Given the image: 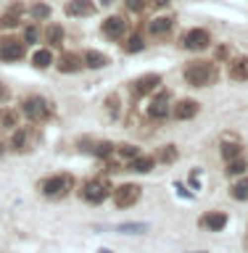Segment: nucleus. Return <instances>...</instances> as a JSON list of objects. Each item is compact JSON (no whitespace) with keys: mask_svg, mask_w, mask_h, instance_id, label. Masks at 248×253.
<instances>
[{"mask_svg":"<svg viewBox=\"0 0 248 253\" xmlns=\"http://www.w3.org/2000/svg\"><path fill=\"white\" fill-rule=\"evenodd\" d=\"M182 74H185L188 84H193V87H209V84L217 82L219 71H217V66H214L211 61H190Z\"/></svg>","mask_w":248,"mask_h":253,"instance_id":"nucleus-1","label":"nucleus"},{"mask_svg":"<svg viewBox=\"0 0 248 253\" xmlns=\"http://www.w3.org/2000/svg\"><path fill=\"white\" fill-rule=\"evenodd\" d=\"M40 190H43V195H48V198H63V195H69V190H71V177L69 174H53V177L43 179Z\"/></svg>","mask_w":248,"mask_h":253,"instance_id":"nucleus-2","label":"nucleus"},{"mask_svg":"<svg viewBox=\"0 0 248 253\" xmlns=\"http://www.w3.org/2000/svg\"><path fill=\"white\" fill-rule=\"evenodd\" d=\"M24 53H27V42L24 40H16V37H0V61L5 63H13V61H21Z\"/></svg>","mask_w":248,"mask_h":253,"instance_id":"nucleus-3","label":"nucleus"},{"mask_svg":"<svg viewBox=\"0 0 248 253\" xmlns=\"http://www.w3.org/2000/svg\"><path fill=\"white\" fill-rule=\"evenodd\" d=\"M24 116H27L29 122H45V119H50V106H48L45 98L32 95V98L24 100Z\"/></svg>","mask_w":248,"mask_h":253,"instance_id":"nucleus-4","label":"nucleus"},{"mask_svg":"<svg viewBox=\"0 0 248 253\" xmlns=\"http://www.w3.org/2000/svg\"><path fill=\"white\" fill-rule=\"evenodd\" d=\"M140 185H135V182H127V185H119L114 190V203L119 206V209H130V206H135L140 201Z\"/></svg>","mask_w":248,"mask_h":253,"instance_id":"nucleus-5","label":"nucleus"},{"mask_svg":"<svg viewBox=\"0 0 248 253\" xmlns=\"http://www.w3.org/2000/svg\"><path fill=\"white\" fill-rule=\"evenodd\" d=\"M108 195H111V187L103 179H90V182H85V187H82V198L87 203H103Z\"/></svg>","mask_w":248,"mask_h":253,"instance_id":"nucleus-6","label":"nucleus"},{"mask_svg":"<svg viewBox=\"0 0 248 253\" xmlns=\"http://www.w3.org/2000/svg\"><path fill=\"white\" fill-rule=\"evenodd\" d=\"M211 45V35L206 29H190L182 35V47H188V50H206V47Z\"/></svg>","mask_w":248,"mask_h":253,"instance_id":"nucleus-7","label":"nucleus"},{"mask_svg":"<svg viewBox=\"0 0 248 253\" xmlns=\"http://www.w3.org/2000/svg\"><path fill=\"white\" fill-rule=\"evenodd\" d=\"M103 37H108V40H122L124 37V32H127V21L122 19V16H108V19H103Z\"/></svg>","mask_w":248,"mask_h":253,"instance_id":"nucleus-8","label":"nucleus"},{"mask_svg":"<svg viewBox=\"0 0 248 253\" xmlns=\"http://www.w3.org/2000/svg\"><path fill=\"white\" fill-rule=\"evenodd\" d=\"M158 84H161V77H158V74H143V77H138L132 82V95H135V98H143V95L153 92Z\"/></svg>","mask_w":248,"mask_h":253,"instance_id":"nucleus-9","label":"nucleus"},{"mask_svg":"<svg viewBox=\"0 0 248 253\" xmlns=\"http://www.w3.org/2000/svg\"><path fill=\"white\" fill-rule=\"evenodd\" d=\"M169 116V95L161 92L158 98H153V103L148 106V119H153V122H161V119Z\"/></svg>","mask_w":248,"mask_h":253,"instance_id":"nucleus-10","label":"nucleus"},{"mask_svg":"<svg viewBox=\"0 0 248 253\" xmlns=\"http://www.w3.org/2000/svg\"><path fill=\"white\" fill-rule=\"evenodd\" d=\"M55 66H58V71H63V74H74V71H79L85 66V61L79 53H61V58Z\"/></svg>","mask_w":248,"mask_h":253,"instance_id":"nucleus-11","label":"nucleus"},{"mask_svg":"<svg viewBox=\"0 0 248 253\" xmlns=\"http://www.w3.org/2000/svg\"><path fill=\"white\" fill-rule=\"evenodd\" d=\"M201 224L209 229V232H222V229L227 227V213L222 211H209L206 216L201 219Z\"/></svg>","mask_w":248,"mask_h":253,"instance_id":"nucleus-12","label":"nucleus"},{"mask_svg":"<svg viewBox=\"0 0 248 253\" xmlns=\"http://www.w3.org/2000/svg\"><path fill=\"white\" fill-rule=\"evenodd\" d=\"M198 114V103L196 100H180L177 106L172 108V116L180 119V122H188V119H193Z\"/></svg>","mask_w":248,"mask_h":253,"instance_id":"nucleus-13","label":"nucleus"},{"mask_svg":"<svg viewBox=\"0 0 248 253\" xmlns=\"http://www.w3.org/2000/svg\"><path fill=\"white\" fill-rule=\"evenodd\" d=\"M66 13L69 16H93L95 13V3L93 0H69Z\"/></svg>","mask_w":248,"mask_h":253,"instance_id":"nucleus-14","label":"nucleus"},{"mask_svg":"<svg viewBox=\"0 0 248 253\" xmlns=\"http://www.w3.org/2000/svg\"><path fill=\"white\" fill-rule=\"evenodd\" d=\"M174 27V19H169V16H158V19H153L148 24V35H153V37H164V35H169Z\"/></svg>","mask_w":248,"mask_h":253,"instance_id":"nucleus-15","label":"nucleus"},{"mask_svg":"<svg viewBox=\"0 0 248 253\" xmlns=\"http://www.w3.org/2000/svg\"><path fill=\"white\" fill-rule=\"evenodd\" d=\"M227 74H230V79H235V82H246L248 79V58H233L227 66Z\"/></svg>","mask_w":248,"mask_h":253,"instance_id":"nucleus-16","label":"nucleus"},{"mask_svg":"<svg viewBox=\"0 0 248 253\" xmlns=\"http://www.w3.org/2000/svg\"><path fill=\"white\" fill-rule=\"evenodd\" d=\"M153 166H156V158L153 156H135L132 161H130V171L148 174V171H153Z\"/></svg>","mask_w":248,"mask_h":253,"instance_id":"nucleus-17","label":"nucleus"},{"mask_svg":"<svg viewBox=\"0 0 248 253\" xmlns=\"http://www.w3.org/2000/svg\"><path fill=\"white\" fill-rule=\"evenodd\" d=\"M82 61H85L87 69H103V66H108V55H103L98 50H87L82 55Z\"/></svg>","mask_w":248,"mask_h":253,"instance_id":"nucleus-18","label":"nucleus"},{"mask_svg":"<svg viewBox=\"0 0 248 253\" xmlns=\"http://www.w3.org/2000/svg\"><path fill=\"white\" fill-rule=\"evenodd\" d=\"M114 229H116V232H122V235H146L148 224H146V221H124V224H116Z\"/></svg>","mask_w":248,"mask_h":253,"instance_id":"nucleus-19","label":"nucleus"},{"mask_svg":"<svg viewBox=\"0 0 248 253\" xmlns=\"http://www.w3.org/2000/svg\"><path fill=\"white\" fill-rule=\"evenodd\" d=\"M53 63V53L48 50V47H40V50L32 55V66L35 69H48Z\"/></svg>","mask_w":248,"mask_h":253,"instance_id":"nucleus-20","label":"nucleus"},{"mask_svg":"<svg viewBox=\"0 0 248 253\" xmlns=\"http://www.w3.org/2000/svg\"><path fill=\"white\" fill-rule=\"evenodd\" d=\"M45 42L53 45V47H58L63 42V29L58 27V24H50V27L45 29Z\"/></svg>","mask_w":248,"mask_h":253,"instance_id":"nucleus-21","label":"nucleus"},{"mask_svg":"<svg viewBox=\"0 0 248 253\" xmlns=\"http://www.w3.org/2000/svg\"><path fill=\"white\" fill-rule=\"evenodd\" d=\"M0 126L3 129H13V126H19V114L11 108H3L0 111Z\"/></svg>","mask_w":248,"mask_h":253,"instance_id":"nucleus-22","label":"nucleus"},{"mask_svg":"<svg viewBox=\"0 0 248 253\" xmlns=\"http://www.w3.org/2000/svg\"><path fill=\"white\" fill-rule=\"evenodd\" d=\"M19 16H21V5H13L8 13L0 16V27H5V29L16 27V24H19Z\"/></svg>","mask_w":248,"mask_h":253,"instance_id":"nucleus-23","label":"nucleus"},{"mask_svg":"<svg viewBox=\"0 0 248 253\" xmlns=\"http://www.w3.org/2000/svg\"><path fill=\"white\" fill-rule=\"evenodd\" d=\"M246 169H248V164L243 161L241 156H238V158H230V161H227V174H233V177H241Z\"/></svg>","mask_w":248,"mask_h":253,"instance_id":"nucleus-24","label":"nucleus"},{"mask_svg":"<svg viewBox=\"0 0 248 253\" xmlns=\"http://www.w3.org/2000/svg\"><path fill=\"white\" fill-rule=\"evenodd\" d=\"M233 198H235V201H248V177L238 179L233 185Z\"/></svg>","mask_w":248,"mask_h":253,"instance_id":"nucleus-25","label":"nucleus"},{"mask_svg":"<svg viewBox=\"0 0 248 253\" xmlns=\"http://www.w3.org/2000/svg\"><path fill=\"white\" fill-rule=\"evenodd\" d=\"M27 142H29V132L27 129L13 132V137H11V148L13 150H24V148H27Z\"/></svg>","mask_w":248,"mask_h":253,"instance_id":"nucleus-26","label":"nucleus"},{"mask_svg":"<svg viewBox=\"0 0 248 253\" xmlns=\"http://www.w3.org/2000/svg\"><path fill=\"white\" fill-rule=\"evenodd\" d=\"M143 47H146V42H143V37H140V35H132V37L124 42V53H140Z\"/></svg>","mask_w":248,"mask_h":253,"instance_id":"nucleus-27","label":"nucleus"},{"mask_svg":"<svg viewBox=\"0 0 248 253\" xmlns=\"http://www.w3.org/2000/svg\"><path fill=\"white\" fill-rule=\"evenodd\" d=\"M243 153V148L238 145V142H225L222 145V156H225V161H230V158H238Z\"/></svg>","mask_w":248,"mask_h":253,"instance_id":"nucleus-28","label":"nucleus"},{"mask_svg":"<svg viewBox=\"0 0 248 253\" xmlns=\"http://www.w3.org/2000/svg\"><path fill=\"white\" fill-rule=\"evenodd\" d=\"M29 13H32V19H48V16H50V5H45V3H35L29 8Z\"/></svg>","mask_w":248,"mask_h":253,"instance_id":"nucleus-29","label":"nucleus"},{"mask_svg":"<svg viewBox=\"0 0 248 253\" xmlns=\"http://www.w3.org/2000/svg\"><path fill=\"white\" fill-rule=\"evenodd\" d=\"M116 153H119V158H127V161H132V158L138 156V148H135V145H119Z\"/></svg>","mask_w":248,"mask_h":253,"instance_id":"nucleus-30","label":"nucleus"},{"mask_svg":"<svg viewBox=\"0 0 248 253\" xmlns=\"http://www.w3.org/2000/svg\"><path fill=\"white\" fill-rule=\"evenodd\" d=\"M37 40H40V29L35 27V24H32V27H27V29H24V42H37Z\"/></svg>","mask_w":248,"mask_h":253,"instance_id":"nucleus-31","label":"nucleus"},{"mask_svg":"<svg viewBox=\"0 0 248 253\" xmlns=\"http://www.w3.org/2000/svg\"><path fill=\"white\" fill-rule=\"evenodd\" d=\"M161 161H164V164L177 161V150H174V145H166V148L161 150Z\"/></svg>","mask_w":248,"mask_h":253,"instance_id":"nucleus-32","label":"nucleus"},{"mask_svg":"<svg viewBox=\"0 0 248 253\" xmlns=\"http://www.w3.org/2000/svg\"><path fill=\"white\" fill-rule=\"evenodd\" d=\"M124 3H127V8H130V11H135V13L146 8V0H124Z\"/></svg>","mask_w":248,"mask_h":253,"instance_id":"nucleus-33","label":"nucleus"},{"mask_svg":"<svg viewBox=\"0 0 248 253\" xmlns=\"http://www.w3.org/2000/svg\"><path fill=\"white\" fill-rule=\"evenodd\" d=\"M111 148H114L111 142H100V145L95 148V156H108V153H111Z\"/></svg>","mask_w":248,"mask_h":253,"instance_id":"nucleus-34","label":"nucleus"},{"mask_svg":"<svg viewBox=\"0 0 248 253\" xmlns=\"http://www.w3.org/2000/svg\"><path fill=\"white\" fill-rule=\"evenodd\" d=\"M172 0H150V5H156V8H164V5H169Z\"/></svg>","mask_w":248,"mask_h":253,"instance_id":"nucleus-35","label":"nucleus"},{"mask_svg":"<svg viewBox=\"0 0 248 253\" xmlns=\"http://www.w3.org/2000/svg\"><path fill=\"white\" fill-rule=\"evenodd\" d=\"M3 100H8V90H5V84L0 82V103H3Z\"/></svg>","mask_w":248,"mask_h":253,"instance_id":"nucleus-36","label":"nucleus"},{"mask_svg":"<svg viewBox=\"0 0 248 253\" xmlns=\"http://www.w3.org/2000/svg\"><path fill=\"white\" fill-rule=\"evenodd\" d=\"M100 3H103V5H111V3H114V0H100Z\"/></svg>","mask_w":248,"mask_h":253,"instance_id":"nucleus-37","label":"nucleus"},{"mask_svg":"<svg viewBox=\"0 0 248 253\" xmlns=\"http://www.w3.org/2000/svg\"><path fill=\"white\" fill-rule=\"evenodd\" d=\"M98 253H114V251H108V248H100Z\"/></svg>","mask_w":248,"mask_h":253,"instance_id":"nucleus-38","label":"nucleus"},{"mask_svg":"<svg viewBox=\"0 0 248 253\" xmlns=\"http://www.w3.org/2000/svg\"><path fill=\"white\" fill-rule=\"evenodd\" d=\"M0 153H3V142H0Z\"/></svg>","mask_w":248,"mask_h":253,"instance_id":"nucleus-39","label":"nucleus"}]
</instances>
